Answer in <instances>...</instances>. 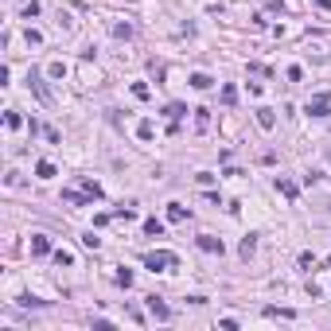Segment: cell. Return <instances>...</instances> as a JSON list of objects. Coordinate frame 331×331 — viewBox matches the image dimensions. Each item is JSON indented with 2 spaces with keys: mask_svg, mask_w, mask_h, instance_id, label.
<instances>
[{
  "mask_svg": "<svg viewBox=\"0 0 331 331\" xmlns=\"http://www.w3.org/2000/svg\"><path fill=\"white\" fill-rule=\"evenodd\" d=\"M144 230H148V234H152V238H160V234H164V222L148 219V222H144Z\"/></svg>",
  "mask_w": 331,
  "mask_h": 331,
  "instance_id": "cell-10",
  "label": "cell"
},
{
  "mask_svg": "<svg viewBox=\"0 0 331 331\" xmlns=\"http://www.w3.org/2000/svg\"><path fill=\"white\" fill-rule=\"evenodd\" d=\"M117 284H125V288H129V284H133V273H129V269H117Z\"/></svg>",
  "mask_w": 331,
  "mask_h": 331,
  "instance_id": "cell-15",
  "label": "cell"
},
{
  "mask_svg": "<svg viewBox=\"0 0 331 331\" xmlns=\"http://www.w3.org/2000/svg\"><path fill=\"white\" fill-rule=\"evenodd\" d=\"M31 253H35V257H43V253H51V242H47L43 234H35V238H31Z\"/></svg>",
  "mask_w": 331,
  "mask_h": 331,
  "instance_id": "cell-4",
  "label": "cell"
},
{
  "mask_svg": "<svg viewBox=\"0 0 331 331\" xmlns=\"http://www.w3.org/2000/svg\"><path fill=\"white\" fill-rule=\"evenodd\" d=\"M328 106H331V98L324 94V98H316V102H308V113H312V117H328Z\"/></svg>",
  "mask_w": 331,
  "mask_h": 331,
  "instance_id": "cell-3",
  "label": "cell"
},
{
  "mask_svg": "<svg viewBox=\"0 0 331 331\" xmlns=\"http://www.w3.org/2000/svg\"><path fill=\"white\" fill-rule=\"evenodd\" d=\"M35 171H39V179H51V175H55V164H51V160H39Z\"/></svg>",
  "mask_w": 331,
  "mask_h": 331,
  "instance_id": "cell-8",
  "label": "cell"
},
{
  "mask_svg": "<svg viewBox=\"0 0 331 331\" xmlns=\"http://www.w3.org/2000/svg\"><path fill=\"white\" fill-rule=\"evenodd\" d=\"M234 98H238V90H234V86H226V90H222V102H226V106H234Z\"/></svg>",
  "mask_w": 331,
  "mask_h": 331,
  "instance_id": "cell-16",
  "label": "cell"
},
{
  "mask_svg": "<svg viewBox=\"0 0 331 331\" xmlns=\"http://www.w3.org/2000/svg\"><path fill=\"white\" fill-rule=\"evenodd\" d=\"M199 249H207V253H222V242H219V238H211V234H203V238H199Z\"/></svg>",
  "mask_w": 331,
  "mask_h": 331,
  "instance_id": "cell-5",
  "label": "cell"
},
{
  "mask_svg": "<svg viewBox=\"0 0 331 331\" xmlns=\"http://www.w3.org/2000/svg\"><path fill=\"white\" fill-rule=\"evenodd\" d=\"M191 86H195V90H207L211 78H207V74H191Z\"/></svg>",
  "mask_w": 331,
  "mask_h": 331,
  "instance_id": "cell-11",
  "label": "cell"
},
{
  "mask_svg": "<svg viewBox=\"0 0 331 331\" xmlns=\"http://www.w3.org/2000/svg\"><path fill=\"white\" fill-rule=\"evenodd\" d=\"M55 261H58V265H74V257H70L66 249H58V253H55Z\"/></svg>",
  "mask_w": 331,
  "mask_h": 331,
  "instance_id": "cell-17",
  "label": "cell"
},
{
  "mask_svg": "<svg viewBox=\"0 0 331 331\" xmlns=\"http://www.w3.org/2000/svg\"><path fill=\"white\" fill-rule=\"evenodd\" d=\"M253 249H257V238H253V234H249V238H246V242H242V257H253Z\"/></svg>",
  "mask_w": 331,
  "mask_h": 331,
  "instance_id": "cell-9",
  "label": "cell"
},
{
  "mask_svg": "<svg viewBox=\"0 0 331 331\" xmlns=\"http://www.w3.org/2000/svg\"><path fill=\"white\" fill-rule=\"evenodd\" d=\"M167 219H171V222H183V219H187V207L171 203V207H167Z\"/></svg>",
  "mask_w": 331,
  "mask_h": 331,
  "instance_id": "cell-7",
  "label": "cell"
},
{
  "mask_svg": "<svg viewBox=\"0 0 331 331\" xmlns=\"http://www.w3.org/2000/svg\"><path fill=\"white\" fill-rule=\"evenodd\" d=\"M113 35H117V39H129V35H133V28H129V24H117V28H113Z\"/></svg>",
  "mask_w": 331,
  "mask_h": 331,
  "instance_id": "cell-13",
  "label": "cell"
},
{
  "mask_svg": "<svg viewBox=\"0 0 331 331\" xmlns=\"http://www.w3.org/2000/svg\"><path fill=\"white\" fill-rule=\"evenodd\" d=\"M276 191H284V195H288V199H296V187H292V183H288V179H276Z\"/></svg>",
  "mask_w": 331,
  "mask_h": 331,
  "instance_id": "cell-12",
  "label": "cell"
},
{
  "mask_svg": "<svg viewBox=\"0 0 331 331\" xmlns=\"http://www.w3.org/2000/svg\"><path fill=\"white\" fill-rule=\"evenodd\" d=\"M257 125H261V129H273V125H276L273 110H265V106H261V110H257Z\"/></svg>",
  "mask_w": 331,
  "mask_h": 331,
  "instance_id": "cell-6",
  "label": "cell"
},
{
  "mask_svg": "<svg viewBox=\"0 0 331 331\" xmlns=\"http://www.w3.org/2000/svg\"><path fill=\"white\" fill-rule=\"evenodd\" d=\"M82 246H86V249H98V246H102V238H94V234H82Z\"/></svg>",
  "mask_w": 331,
  "mask_h": 331,
  "instance_id": "cell-14",
  "label": "cell"
},
{
  "mask_svg": "<svg viewBox=\"0 0 331 331\" xmlns=\"http://www.w3.org/2000/svg\"><path fill=\"white\" fill-rule=\"evenodd\" d=\"M144 265H148V269H171V265H179V257L160 249V253H148V257H144Z\"/></svg>",
  "mask_w": 331,
  "mask_h": 331,
  "instance_id": "cell-1",
  "label": "cell"
},
{
  "mask_svg": "<svg viewBox=\"0 0 331 331\" xmlns=\"http://www.w3.org/2000/svg\"><path fill=\"white\" fill-rule=\"evenodd\" d=\"M148 312H152V316H156L160 324H167V320H171V308H167L160 296H148Z\"/></svg>",
  "mask_w": 331,
  "mask_h": 331,
  "instance_id": "cell-2",
  "label": "cell"
}]
</instances>
